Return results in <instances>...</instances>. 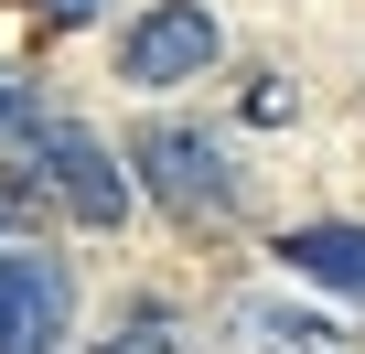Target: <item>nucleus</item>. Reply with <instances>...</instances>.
<instances>
[{"label":"nucleus","instance_id":"nucleus-1","mask_svg":"<svg viewBox=\"0 0 365 354\" xmlns=\"http://www.w3.org/2000/svg\"><path fill=\"white\" fill-rule=\"evenodd\" d=\"M129 172H140V194H161L172 215H194V226L237 204V183H226V150H215L205 129H172V118H150V129H140Z\"/></svg>","mask_w":365,"mask_h":354},{"label":"nucleus","instance_id":"nucleus-7","mask_svg":"<svg viewBox=\"0 0 365 354\" xmlns=\"http://www.w3.org/2000/svg\"><path fill=\"white\" fill-rule=\"evenodd\" d=\"M33 129H43V97H33L22 76H0V140H22V150H33Z\"/></svg>","mask_w":365,"mask_h":354},{"label":"nucleus","instance_id":"nucleus-8","mask_svg":"<svg viewBox=\"0 0 365 354\" xmlns=\"http://www.w3.org/2000/svg\"><path fill=\"white\" fill-rule=\"evenodd\" d=\"M108 354H182V333H172V322H161V311H129V322H118V343H108Z\"/></svg>","mask_w":365,"mask_h":354},{"label":"nucleus","instance_id":"nucleus-5","mask_svg":"<svg viewBox=\"0 0 365 354\" xmlns=\"http://www.w3.org/2000/svg\"><path fill=\"white\" fill-rule=\"evenodd\" d=\"M279 258H290L301 279H322V290H354V301H365V226H301V236H279Z\"/></svg>","mask_w":365,"mask_h":354},{"label":"nucleus","instance_id":"nucleus-4","mask_svg":"<svg viewBox=\"0 0 365 354\" xmlns=\"http://www.w3.org/2000/svg\"><path fill=\"white\" fill-rule=\"evenodd\" d=\"M205 65H215V11H205V0H150V11L129 22V43H118V76L129 86H182Z\"/></svg>","mask_w":365,"mask_h":354},{"label":"nucleus","instance_id":"nucleus-2","mask_svg":"<svg viewBox=\"0 0 365 354\" xmlns=\"http://www.w3.org/2000/svg\"><path fill=\"white\" fill-rule=\"evenodd\" d=\"M33 183H43L76 226H118V215H129V172H118L86 129H65V118L33 129Z\"/></svg>","mask_w":365,"mask_h":354},{"label":"nucleus","instance_id":"nucleus-9","mask_svg":"<svg viewBox=\"0 0 365 354\" xmlns=\"http://www.w3.org/2000/svg\"><path fill=\"white\" fill-rule=\"evenodd\" d=\"M22 11H43V22H97V0H22Z\"/></svg>","mask_w":365,"mask_h":354},{"label":"nucleus","instance_id":"nucleus-6","mask_svg":"<svg viewBox=\"0 0 365 354\" xmlns=\"http://www.w3.org/2000/svg\"><path fill=\"white\" fill-rule=\"evenodd\" d=\"M237 333H247V354H344V333H333V322L279 311V301H247V311H237Z\"/></svg>","mask_w":365,"mask_h":354},{"label":"nucleus","instance_id":"nucleus-3","mask_svg":"<svg viewBox=\"0 0 365 354\" xmlns=\"http://www.w3.org/2000/svg\"><path fill=\"white\" fill-rule=\"evenodd\" d=\"M76 322V279L43 247H0V354H54Z\"/></svg>","mask_w":365,"mask_h":354}]
</instances>
